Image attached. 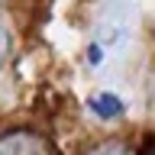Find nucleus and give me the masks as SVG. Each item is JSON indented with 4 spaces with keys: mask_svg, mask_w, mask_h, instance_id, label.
<instances>
[{
    "mask_svg": "<svg viewBox=\"0 0 155 155\" xmlns=\"http://www.w3.org/2000/svg\"><path fill=\"white\" fill-rule=\"evenodd\" d=\"M0 155H48V145L32 133H10L0 139Z\"/></svg>",
    "mask_w": 155,
    "mask_h": 155,
    "instance_id": "nucleus-1",
    "label": "nucleus"
},
{
    "mask_svg": "<svg viewBox=\"0 0 155 155\" xmlns=\"http://www.w3.org/2000/svg\"><path fill=\"white\" fill-rule=\"evenodd\" d=\"M91 110H94L97 116H100V120H116V116H123V100H120V97L116 94H97V97H91Z\"/></svg>",
    "mask_w": 155,
    "mask_h": 155,
    "instance_id": "nucleus-2",
    "label": "nucleus"
},
{
    "mask_svg": "<svg viewBox=\"0 0 155 155\" xmlns=\"http://www.w3.org/2000/svg\"><path fill=\"white\" fill-rule=\"evenodd\" d=\"M7 48H10V36H7V29L0 26V65L7 61Z\"/></svg>",
    "mask_w": 155,
    "mask_h": 155,
    "instance_id": "nucleus-3",
    "label": "nucleus"
},
{
    "mask_svg": "<svg viewBox=\"0 0 155 155\" xmlns=\"http://www.w3.org/2000/svg\"><path fill=\"white\" fill-rule=\"evenodd\" d=\"M97 155H123L120 149H104V152H97Z\"/></svg>",
    "mask_w": 155,
    "mask_h": 155,
    "instance_id": "nucleus-4",
    "label": "nucleus"
}]
</instances>
